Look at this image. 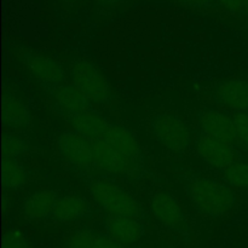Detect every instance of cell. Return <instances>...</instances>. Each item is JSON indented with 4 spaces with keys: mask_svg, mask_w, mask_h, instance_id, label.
Instances as JSON below:
<instances>
[{
    "mask_svg": "<svg viewBox=\"0 0 248 248\" xmlns=\"http://www.w3.org/2000/svg\"><path fill=\"white\" fill-rule=\"evenodd\" d=\"M85 184L92 200L108 216L142 219L143 210L137 199L109 177L87 174Z\"/></svg>",
    "mask_w": 248,
    "mask_h": 248,
    "instance_id": "6da1fadb",
    "label": "cell"
},
{
    "mask_svg": "<svg viewBox=\"0 0 248 248\" xmlns=\"http://www.w3.org/2000/svg\"><path fill=\"white\" fill-rule=\"evenodd\" d=\"M186 190L194 207L208 217L225 216L236 203L232 186L210 177H193L186 183Z\"/></svg>",
    "mask_w": 248,
    "mask_h": 248,
    "instance_id": "7a4b0ae2",
    "label": "cell"
},
{
    "mask_svg": "<svg viewBox=\"0 0 248 248\" xmlns=\"http://www.w3.org/2000/svg\"><path fill=\"white\" fill-rule=\"evenodd\" d=\"M72 84L75 85L92 104L106 106L114 98L111 85L106 75L93 63L77 60L69 69Z\"/></svg>",
    "mask_w": 248,
    "mask_h": 248,
    "instance_id": "3957f363",
    "label": "cell"
},
{
    "mask_svg": "<svg viewBox=\"0 0 248 248\" xmlns=\"http://www.w3.org/2000/svg\"><path fill=\"white\" fill-rule=\"evenodd\" d=\"M150 128L157 142L172 153H184L193 144V132L188 124L174 114H157Z\"/></svg>",
    "mask_w": 248,
    "mask_h": 248,
    "instance_id": "277c9868",
    "label": "cell"
},
{
    "mask_svg": "<svg viewBox=\"0 0 248 248\" xmlns=\"http://www.w3.org/2000/svg\"><path fill=\"white\" fill-rule=\"evenodd\" d=\"M56 149L64 162L74 169L87 172L96 169L93 142L74 131H64L56 140Z\"/></svg>",
    "mask_w": 248,
    "mask_h": 248,
    "instance_id": "5b68a950",
    "label": "cell"
},
{
    "mask_svg": "<svg viewBox=\"0 0 248 248\" xmlns=\"http://www.w3.org/2000/svg\"><path fill=\"white\" fill-rule=\"evenodd\" d=\"M21 61L31 77L46 91L65 84L67 72L56 58L38 51L27 50L21 55Z\"/></svg>",
    "mask_w": 248,
    "mask_h": 248,
    "instance_id": "8992f818",
    "label": "cell"
},
{
    "mask_svg": "<svg viewBox=\"0 0 248 248\" xmlns=\"http://www.w3.org/2000/svg\"><path fill=\"white\" fill-rule=\"evenodd\" d=\"M150 212L159 224L172 232H186L188 230L186 217L173 195L159 191L150 199Z\"/></svg>",
    "mask_w": 248,
    "mask_h": 248,
    "instance_id": "52a82bcc",
    "label": "cell"
},
{
    "mask_svg": "<svg viewBox=\"0 0 248 248\" xmlns=\"http://www.w3.org/2000/svg\"><path fill=\"white\" fill-rule=\"evenodd\" d=\"M93 148L96 169L108 176L138 178V176L142 174L140 170L133 166L125 156H123L115 148L111 147L104 140H94Z\"/></svg>",
    "mask_w": 248,
    "mask_h": 248,
    "instance_id": "ba28073f",
    "label": "cell"
},
{
    "mask_svg": "<svg viewBox=\"0 0 248 248\" xmlns=\"http://www.w3.org/2000/svg\"><path fill=\"white\" fill-rule=\"evenodd\" d=\"M195 149L199 156L216 170L224 171L236 160V152L232 143H228L212 136L200 135L196 137Z\"/></svg>",
    "mask_w": 248,
    "mask_h": 248,
    "instance_id": "9c48e42d",
    "label": "cell"
},
{
    "mask_svg": "<svg viewBox=\"0 0 248 248\" xmlns=\"http://www.w3.org/2000/svg\"><path fill=\"white\" fill-rule=\"evenodd\" d=\"M53 106L58 113L65 119L84 111L92 110V103L86 96L73 84H62L53 89L47 90Z\"/></svg>",
    "mask_w": 248,
    "mask_h": 248,
    "instance_id": "30bf717a",
    "label": "cell"
},
{
    "mask_svg": "<svg viewBox=\"0 0 248 248\" xmlns=\"http://www.w3.org/2000/svg\"><path fill=\"white\" fill-rule=\"evenodd\" d=\"M215 98L235 114L248 113V80L229 79L215 87Z\"/></svg>",
    "mask_w": 248,
    "mask_h": 248,
    "instance_id": "8fae6325",
    "label": "cell"
},
{
    "mask_svg": "<svg viewBox=\"0 0 248 248\" xmlns=\"http://www.w3.org/2000/svg\"><path fill=\"white\" fill-rule=\"evenodd\" d=\"M198 124L201 133L219 138L228 143H236L234 119L228 114L216 109H205L198 115Z\"/></svg>",
    "mask_w": 248,
    "mask_h": 248,
    "instance_id": "7c38bea8",
    "label": "cell"
},
{
    "mask_svg": "<svg viewBox=\"0 0 248 248\" xmlns=\"http://www.w3.org/2000/svg\"><path fill=\"white\" fill-rule=\"evenodd\" d=\"M104 140L115 148L123 156H125L131 164L142 171L143 153L137 138L128 128L121 125L111 124L107 132Z\"/></svg>",
    "mask_w": 248,
    "mask_h": 248,
    "instance_id": "4fadbf2b",
    "label": "cell"
},
{
    "mask_svg": "<svg viewBox=\"0 0 248 248\" xmlns=\"http://www.w3.org/2000/svg\"><path fill=\"white\" fill-rule=\"evenodd\" d=\"M104 228L108 236L125 247L137 244L144 234V225L137 218L108 216Z\"/></svg>",
    "mask_w": 248,
    "mask_h": 248,
    "instance_id": "5bb4252c",
    "label": "cell"
},
{
    "mask_svg": "<svg viewBox=\"0 0 248 248\" xmlns=\"http://www.w3.org/2000/svg\"><path fill=\"white\" fill-rule=\"evenodd\" d=\"M67 121L69 123L72 131L79 133L82 137L92 142L104 140L111 125L103 115L94 111L93 109L69 116L67 118Z\"/></svg>",
    "mask_w": 248,
    "mask_h": 248,
    "instance_id": "9a60e30c",
    "label": "cell"
},
{
    "mask_svg": "<svg viewBox=\"0 0 248 248\" xmlns=\"http://www.w3.org/2000/svg\"><path fill=\"white\" fill-rule=\"evenodd\" d=\"M92 213V207L89 201L79 195H64L58 198L55 208L50 216V219L56 223L78 222L87 218Z\"/></svg>",
    "mask_w": 248,
    "mask_h": 248,
    "instance_id": "2e32d148",
    "label": "cell"
},
{
    "mask_svg": "<svg viewBox=\"0 0 248 248\" xmlns=\"http://www.w3.org/2000/svg\"><path fill=\"white\" fill-rule=\"evenodd\" d=\"M2 123L5 127L12 131L27 130L31 125V113L28 106L10 92L2 97Z\"/></svg>",
    "mask_w": 248,
    "mask_h": 248,
    "instance_id": "e0dca14e",
    "label": "cell"
},
{
    "mask_svg": "<svg viewBox=\"0 0 248 248\" xmlns=\"http://www.w3.org/2000/svg\"><path fill=\"white\" fill-rule=\"evenodd\" d=\"M58 198L55 190L43 189L36 190L24 200L22 212L28 220H41L50 218Z\"/></svg>",
    "mask_w": 248,
    "mask_h": 248,
    "instance_id": "ac0fdd59",
    "label": "cell"
},
{
    "mask_svg": "<svg viewBox=\"0 0 248 248\" xmlns=\"http://www.w3.org/2000/svg\"><path fill=\"white\" fill-rule=\"evenodd\" d=\"M2 179L7 190H18L27 182V170L16 159H4L2 161Z\"/></svg>",
    "mask_w": 248,
    "mask_h": 248,
    "instance_id": "d6986e66",
    "label": "cell"
},
{
    "mask_svg": "<svg viewBox=\"0 0 248 248\" xmlns=\"http://www.w3.org/2000/svg\"><path fill=\"white\" fill-rule=\"evenodd\" d=\"M223 172V179L229 186L248 190V162L235 161Z\"/></svg>",
    "mask_w": 248,
    "mask_h": 248,
    "instance_id": "ffe728a7",
    "label": "cell"
},
{
    "mask_svg": "<svg viewBox=\"0 0 248 248\" xmlns=\"http://www.w3.org/2000/svg\"><path fill=\"white\" fill-rule=\"evenodd\" d=\"M28 150V143L15 133H6L2 138L4 159H18Z\"/></svg>",
    "mask_w": 248,
    "mask_h": 248,
    "instance_id": "44dd1931",
    "label": "cell"
},
{
    "mask_svg": "<svg viewBox=\"0 0 248 248\" xmlns=\"http://www.w3.org/2000/svg\"><path fill=\"white\" fill-rule=\"evenodd\" d=\"M97 234L91 229H79L69 237L67 248H93Z\"/></svg>",
    "mask_w": 248,
    "mask_h": 248,
    "instance_id": "7402d4cb",
    "label": "cell"
},
{
    "mask_svg": "<svg viewBox=\"0 0 248 248\" xmlns=\"http://www.w3.org/2000/svg\"><path fill=\"white\" fill-rule=\"evenodd\" d=\"M232 119H234L236 142L248 149V113L234 114Z\"/></svg>",
    "mask_w": 248,
    "mask_h": 248,
    "instance_id": "603a6c76",
    "label": "cell"
},
{
    "mask_svg": "<svg viewBox=\"0 0 248 248\" xmlns=\"http://www.w3.org/2000/svg\"><path fill=\"white\" fill-rule=\"evenodd\" d=\"M2 248H29V246L21 230L9 229L4 235Z\"/></svg>",
    "mask_w": 248,
    "mask_h": 248,
    "instance_id": "cb8c5ba5",
    "label": "cell"
},
{
    "mask_svg": "<svg viewBox=\"0 0 248 248\" xmlns=\"http://www.w3.org/2000/svg\"><path fill=\"white\" fill-rule=\"evenodd\" d=\"M93 248H127L123 245L114 241L110 236L107 234H97L96 241H94Z\"/></svg>",
    "mask_w": 248,
    "mask_h": 248,
    "instance_id": "d4e9b609",
    "label": "cell"
},
{
    "mask_svg": "<svg viewBox=\"0 0 248 248\" xmlns=\"http://www.w3.org/2000/svg\"><path fill=\"white\" fill-rule=\"evenodd\" d=\"M225 10L230 12V14L239 16V15L244 14L242 11V0H217Z\"/></svg>",
    "mask_w": 248,
    "mask_h": 248,
    "instance_id": "484cf974",
    "label": "cell"
},
{
    "mask_svg": "<svg viewBox=\"0 0 248 248\" xmlns=\"http://www.w3.org/2000/svg\"><path fill=\"white\" fill-rule=\"evenodd\" d=\"M179 4L194 9H210L217 2V0H176Z\"/></svg>",
    "mask_w": 248,
    "mask_h": 248,
    "instance_id": "4316f807",
    "label": "cell"
},
{
    "mask_svg": "<svg viewBox=\"0 0 248 248\" xmlns=\"http://www.w3.org/2000/svg\"><path fill=\"white\" fill-rule=\"evenodd\" d=\"M123 1L124 0H96V4L101 9H113Z\"/></svg>",
    "mask_w": 248,
    "mask_h": 248,
    "instance_id": "83f0119b",
    "label": "cell"
},
{
    "mask_svg": "<svg viewBox=\"0 0 248 248\" xmlns=\"http://www.w3.org/2000/svg\"><path fill=\"white\" fill-rule=\"evenodd\" d=\"M242 11L248 17V0H242Z\"/></svg>",
    "mask_w": 248,
    "mask_h": 248,
    "instance_id": "f1b7e54d",
    "label": "cell"
},
{
    "mask_svg": "<svg viewBox=\"0 0 248 248\" xmlns=\"http://www.w3.org/2000/svg\"><path fill=\"white\" fill-rule=\"evenodd\" d=\"M61 2H63V4H65V5H72V4H74L75 1H78V0H60Z\"/></svg>",
    "mask_w": 248,
    "mask_h": 248,
    "instance_id": "f546056e",
    "label": "cell"
}]
</instances>
